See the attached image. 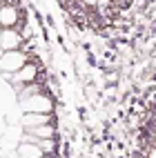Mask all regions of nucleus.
Masks as SVG:
<instances>
[{"instance_id":"1","label":"nucleus","mask_w":156,"mask_h":158,"mask_svg":"<svg viewBox=\"0 0 156 158\" xmlns=\"http://www.w3.org/2000/svg\"><path fill=\"white\" fill-rule=\"evenodd\" d=\"M20 107H23L25 114H49L51 111V100L43 94H34L29 98L20 100Z\"/></svg>"},{"instance_id":"2","label":"nucleus","mask_w":156,"mask_h":158,"mask_svg":"<svg viewBox=\"0 0 156 158\" xmlns=\"http://www.w3.org/2000/svg\"><path fill=\"white\" fill-rule=\"evenodd\" d=\"M23 67H25V54H20V51H5L0 58V69L7 73H16Z\"/></svg>"},{"instance_id":"3","label":"nucleus","mask_w":156,"mask_h":158,"mask_svg":"<svg viewBox=\"0 0 156 158\" xmlns=\"http://www.w3.org/2000/svg\"><path fill=\"white\" fill-rule=\"evenodd\" d=\"M20 45V34L14 29H5L0 31V49L2 51H16V47Z\"/></svg>"},{"instance_id":"4","label":"nucleus","mask_w":156,"mask_h":158,"mask_svg":"<svg viewBox=\"0 0 156 158\" xmlns=\"http://www.w3.org/2000/svg\"><path fill=\"white\" fill-rule=\"evenodd\" d=\"M16 20H18L16 7H11V5H2L0 7V25H2L5 29H11L16 25Z\"/></svg>"},{"instance_id":"5","label":"nucleus","mask_w":156,"mask_h":158,"mask_svg":"<svg viewBox=\"0 0 156 158\" xmlns=\"http://www.w3.org/2000/svg\"><path fill=\"white\" fill-rule=\"evenodd\" d=\"M18 156L20 158H40L45 154L40 152V147L36 143H20L18 145Z\"/></svg>"},{"instance_id":"6","label":"nucleus","mask_w":156,"mask_h":158,"mask_svg":"<svg viewBox=\"0 0 156 158\" xmlns=\"http://www.w3.org/2000/svg\"><path fill=\"white\" fill-rule=\"evenodd\" d=\"M25 127H40V125H49V114H25L23 116Z\"/></svg>"},{"instance_id":"7","label":"nucleus","mask_w":156,"mask_h":158,"mask_svg":"<svg viewBox=\"0 0 156 158\" xmlns=\"http://www.w3.org/2000/svg\"><path fill=\"white\" fill-rule=\"evenodd\" d=\"M36 73H38V69L34 65H25L20 71H16L14 76H11V80L14 82H31V80L36 78Z\"/></svg>"},{"instance_id":"8","label":"nucleus","mask_w":156,"mask_h":158,"mask_svg":"<svg viewBox=\"0 0 156 158\" xmlns=\"http://www.w3.org/2000/svg\"><path fill=\"white\" fill-rule=\"evenodd\" d=\"M31 136H36V138L45 140V138H54V127L51 125H40V127H31L29 129Z\"/></svg>"},{"instance_id":"9","label":"nucleus","mask_w":156,"mask_h":158,"mask_svg":"<svg viewBox=\"0 0 156 158\" xmlns=\"http://www.w3.org/2000/svg\"><path fill=\"white\" fill-rule=\"evenodd\" d=\"M38 147L43 154H51L56 149V143H54V138H45V140H38Z\"/></svg>"},{"instance_id":"10","label":"nucleus","mask_w":156,"mask_h":158,"mask_svg":"<svg viewBox=\"0 0 156 158\" xmlns=\"http://www.w3.org/2000/svg\"><path fill=\"white\" fill-rule=\"evenodd\" d=\"M82 5H89V7H96L98 5V0H80Z\"/></svg>"},{"instance_id":"11","label":"nucleus","mask_w":156,"mask_h":158,"mask_svg":"<svg viewBox=\"0 0 156 158\" xmlns=\"http://www.w3.org/2000/svg\"><path fill=\"white\" fill-rule=\"evenodd\" d=\"M147 158H156V149H150L147 152Z\"/></svg>"},{"instance_id":"12","label":"nucleus","mask_w":156,"mask_h":158,"mask_svg":"<svg viewBox=\"0 0 156 158\" xmlns=\"http://www.w3.org/2000/svg\"><path fill=\"white\" fill-rule=\"evenodd\" d=\"M2 54H5V51H2V49H0V58H2Z\"/></svg>"},{"instance_id":"13","label":"nucleus","mask_w":156,"mask_h":158,"mask_svg":"<svg viewBox=\"0 0 156 158\" xmlns=\"http://www.w3.org/2000/svg\"><path fill=\"white\" fill-rule=\"evenodd\" d=\"M40 158H47V156H40Z\"/></svg>"}]
</instances>
